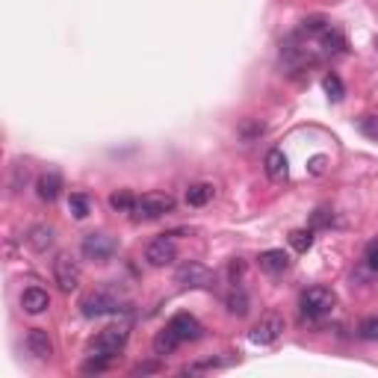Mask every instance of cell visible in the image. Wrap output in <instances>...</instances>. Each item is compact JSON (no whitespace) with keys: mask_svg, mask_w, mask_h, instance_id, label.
Returning a JSON list of instances; mask_svg holds the SVG:
<instances>
[{"mask_svg":"<svg viewBox=\"0 0 378 378\" xmlns=\"http://www.w3.org/2000/svg\"><path fill=\"white\" fill-rule=\"evenodd\" d=\"M125 343H127V325H110V328H104L101 334L95 337V343H92V357L86 361V372H104L115 357H118V352L125 349Z\"/></svg>","mask_w":378,"mask_h":378,"instance_id":"1","label":"cell"},{"mask_svg":"<svg viewBox=\"0 0 378 378\" xmlns=\"http://www.w3.org/2000/svg\"><path fill=\"white\" fill-rule=\"evenodd\" d=\"M115 313H127V302H122L110 290H98L83 298V316H89V320H95V316H115Z\"/></svg>","mask_w":378,"mask_h":378,"instance_id":"2","label":"cell"},{"mask_svg":"<svg viewBox=\"0 0 378 378\" xmlns=\"http://www.w3.org/2000/svg\"><path fill=\"white\" fill-rule=\"evenodd\" d=\"M337 305V295L328 287H310L302 293V313L305 320H322Z\"/></svg>","mask_w":378,"mask_h":378,"instance_id":"3","label":"cell"},{"mask_svg":"<svg viewBox=\"0 0 378 378\" xmlns=\"http://www.w3.org/2000/svg\"><path fill=\"white\" fill-rule=\"evenodd\" d=\"M174 210V198L169 192H145L142 198H136V207H133V219H160L166 213Z\"/></svg>","mask_w":378,"mask_h":378,"instance_id":"4","label":"cell"},{"mask_svg":"<svg viewBox=\"0 0 378 378\" xmlns=\"http://www.w3.org/2000/svg\"><path fill=\"white\" fill-rule=\"evenodd\" d=\"M53 278H56L59 290H65V293L77 290V287H80V263H77L68 251L56 254V261H53Z\"/></svg>","mask_w":378,"mask_h":378,"instance_id":"5","label":"cell"},{"mask_svg":"<svg viewBox=\"0 0 378 378\" xmlns=\"http://www.w3.org/2000/svg\"><path fill=\"white\" fill-rule=\"evenodd\" d=\"M281 334H284V316H278V313H266L263 320L251 328L248 340H251L254 346H272Z\"/></svg>","mask_w":378,"mask_h":378,"instance_id":"6","label":"cell"},{"mask_svg":"<svg viewBox=\"0 0 378 378\" xmlns=\"http://www.w3.org/2000/svg\"><path fill=\"white\" fill-rule=\"evenodd\" d=\"M80 248H83V254L89 257V261L104 263V261H110V257L118 251V243L112 240L110 233H86Z\"/></svg>","mask_w":378,"mask_h":378,"instance_id":"7","label":"cell"},{"mask_svg":"<svg viewBox=\"0 0 378 378\" xmlns=\"http://www.w3.org/2000/svg\"><path fill=\"white\" fill-rule=\"evenodd\" d=\"M174 257H177V246H174V240L169 233H163V236H157L154 243H148V248H145V261L151 263V266H169V263H174Z\"/></svg>","mask_w":378,"mask_h":378,"instance_id":"8","label":"cell"},{"mask_svg":"<svg viewBox=\"0 0 378 378\" xmlns=\"http://www.w3.org/2000/svg\"><path fill=\"white\" fill-rule=\"evenodd\" d=\"M169 328H172L177 337H181V343H192V340H198V337L204 334L201 322H198L192 313H174L172 320H169Z\"/></svg>","mask_w":378,"mask_h":378,"instance_id":"9","label":"cell"},{"mask_svg":"<svg viewBox=\"0 0 378 378\" xmlns=\"http://www.w3.org/2000/svg\"><path fill=\"white\" fill-rule=\"evenodd\" d=\"M174 281L181 287H207L210 284V272H207V266L189 261V263H184L181 269L174 272Z\"/></svg>","mask_w":378,"mask_h":378,"instance_id":"10","label":"cell"},{"mask_svg":"<svg viewBox=\"0 0 378 378\" xmlns=\"http://www.w3.org/2000/svg\"><path fill=\"white\" fill-rule=\"evenodd\" d=\"M27 352L33 357H38V361H51L53 343H51V337H48L45 328H30V334H27Z\"/></svg>","mask_w":378,"mask_h":378,"instance_id":"11","label":"cell"},{"mask_svg":"<svg viewBox=\"0 0 378 378\" xmlns=\"http://www.w3.org/2000/svg\"><path fill=\"white\" fill-rule=\"evenodd\" d=\"M36 192H38V198H42V201H48V204L56 201L59 192H63V174H59V172H45V174L36 181Z\"/></svg>","mask_w":378,"mask_h":378,"instance_id":"12","label":"cell"},{"mask_svg":"<svg viewBox=\"0 0 378 378\" xmlns=\"http://www.w3.org/2000/svg\"><path fill=\"white\" fill-rule=\"evenodd\" d=\"M257 263H261V269H263L266 275H281V272L290 269V257H287V251H281V248H269V251H261Z\"/></svg>","mask_w":378,"mask_h":378,"instance_id":"13","label":"cell"},{"mask_svg":"<svg viewBox=\"0 0 378 378\" xmlns=\"http://www.w3.org/2000/svg\"><path fill=\"white\" fill-rule=\"evenodd\" d=\"M266 174L272 177L275 184H284L287 177H290V163H287V157H284V151H278V148H272L269 154H266Z\"/></svg>","mask_w":378,"mask_h":378,"instance_id":"14","label":"cell"},{"mask_svg":"<svg viewBox=\"0 0 378 378\" xmlns=\"http://www.w3.org/2000/svg\"><path fill=\"white\" fill-rule=\"evenodd\" d=\"M21 308H24V313L38 316V313H45V310L51 308V295H48L42 287H30V290H24V295H21Z\"/></svg>","mask_w":378,"mask_h":378,"instance_id":"15","label":"cell"},{"mask_svg":"<svg viewBox=\"0 0 378 378\" xmlns=\"http://www.w3.org/2000/svg\"><path fill=\"white\" fill-rule=\"evenodd\" d=\"M316 42H320V48H322L325 53H343V51H346V36L337 30L334 24H331L320 38H316Z\"/></svg>","mask_w":378,"mask_h":378,"instance_id":"16","label":"cell"},{"mask_svg":"<svg viewBox=\"0 0 378 378\" xmlns=\"http://www.w3.org/2000/svg\"><path fill=\"white\" fill-rule=\"evenodd\" d=\"M213 195H216L213 184H192V187L187 189V204H189V207H204V204L213 201Z\"/></svg>","mask_w":378,"mask_h":378,"instance_id":"17","label":"cell"},{"mask_svg":"<svg viewBox=\"0 0 378 378\" xmlns=\"http://www.w3.org/2000/svg\"><path fill=\"white\" fill-rule=\"evenodd\" d=\"M177 346H181V337H177V334H174V331H172L169 325H166V328H163L160 334H157V337H154V352H157V355H160V357L172 355V352H174Z\"/></svg>","mask_w":378,"mask_h":378,"instance_id":"18","label":"cell"},{"mask_svg":"<svg viewBox=\"0 0 378 378\" xmlns=\"http://www.w3.org/2000/svg\"><path fill=\"white\" fill-rule=\"evenodd\" d=\"M53 236H56V231L51 228V225H36L33 231H30V246L36 248V251H48L51 246H53Z\"/></svg>","mask_w":378,"mask_h":378,"instance_id":"19","label":"cell"},{"mask_svg":"<svg viewBox=\"0 0 378 378\" xmlns=\"http://www.w3.org/2000/svg\"><path fill=\"white\" fill-rule=\"evenodd\" d=\"M110 207H112L115 213H133V207H136V195H133L130 189H118V192L110 195Z\"/></svg>","mask_w":378,"mask_h":378,"instance_id":"20","label":"cell"},{"mask_svg":"<svg viewBox=\"0 0 378 378\" xmlns=\"http://www.w3.org/2000/svg\"><path fill=\"white\" fill-rule=\"evenodd\" d=\"M68 210L74 213V219H86V216L92 213L89 195H83V192H71V198H68Z\"/></svg>","mask_w":378,"mask_h":378,"instance_id":"21","label":"cell"},{"mask_svg":"<svg viewBox=\"0 0 378 378\" xmlns=\"http://www.w3.org/2000/svg\"><path fill=\"white\" fill-rule=\"evenodd\" d=\"M290 246H293L298 254L310 251V246H313V231H310V228H298V231H293V233H290Z\"/></svg>","mask_w":378,"mask_h":378,"instance_id":"22","label":"cell"},{"mask_svg":"<svg viewBox=\"0 0 378 378\" xmlns=\"http://www.w3.org/2000/svg\"><path fill=\"white\" fill-rule=\"evenodd\" d=\"M228 310L233 316H246L248 313V295H246V290H233L228 295Z\"/></svg>","mask_w":378,"mask_h":378,"instance_id":"23","label":"cell"},{"mask_svg":"<svg viewBox=\"0 0 378 378\" xmlns=\"http://www.w3.org/2000/svg\"><path fill=\"white\" fill-rule=\"evenodd\" d=\"M322 89L328 92V98H331V101H343V95H346V86H343V80H340V77H337V74H325Z\"/></svg>","mask_w":378,"mask_h":378,"instance_id":"24","label":"cell"},{"mask_svg":"<svg viewBox=\"0 0 378 378\" xmlns=\"http://www.w3.org/2000/svg\"><path fill=\"white\" fill-rule=\"evenodd\" d=\"M357 130H361L367 139H372V142H378V115H364V118H357Z\"/></svg>","mask_w":378,"mask_h":378,"instance_id":"25","label":"cell"},{"mask_svg":"<svg viewBox=\"0 0 378 378\" xmlns=\"http://www.w3.org/2000/svg\"><path fill=\"white\" fill-rule=\"evenodd\" d=\"M357 334H361L364 340L375 343V340H378V316H367V320L357 325Z\"/></svg>","mask_w":378,"mask_h":378,"instance_id":"26","label":"cell"},{"mask_svg":"<svg viewBox=\"0 0 378 378\" xmlns=\"http://www.w3.org/2000/svg\"><path fill=\"white\" fill-rule=\"evenodd\" d=\"M367 266H369L372 272H378V240H372V243L367 246Z\"/></svg>","mask_w":378,"mask_h":378,"instance_id":"27","label":"cell"},{"mask_svg":"<svg viewBox=\"0 0 378 378\" xmlns=\"http://www.w3.org/2000/svg\"><path fill=\"white\" fill-rule=\"evenodd\" d=\"M257 133H263V125H254V122H246V125H243V136H246V139H251V136H257Z\"/></svg>","mask_w":378,"mask_h":378,"instance_id":"28","label":"cell"},{"mask_svg":"<svg viewBox=\"0 0 378 378\" xmlns=\"http://www.w3.org/2000/svg\"><path fill=\"white\" fill-rule=\"evenodd\" d=\"M325 163H328L325 157H313V160H310V172H313V174H322V172H325Z\"/></svg>","mask_w":378,"mask_h":378,"instance_id":"29","label":"cell"},{"mask_svg":"<svg viewBox=\"0 0 378 378\" xmlns=\"http://www.w3.org/2000/svg\"><path fill=\"white\" fill-rule=\"evenodd\" d=\"M322 225H328V210H316L313 213V228H322Z\"/></svg>","mask_w":378,"mask_h":378,"instance_id":"30","label":"cell"},{"mask_svg":"<svg viewBox=\"0 0 378 378\" xmlns=\"http://www.w3.org/2000/svg\"><path fill=\"white\" fill-rule=\"evenodd\" d=\"M136 375H148V372H160V364H139L136 369H133Z\"/></svg>","mask_w":378,"mask_h":378,"instance_id":"31","label":"cell"}]
</instances>
